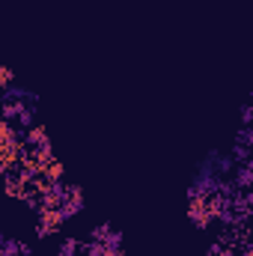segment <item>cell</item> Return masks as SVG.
<instances>
[{
	"label": "cell",
	"instance_id": "1",
	"mask_svg": "<svg viewBox=\"0 0 253 256\" xmlns=\"http://www.w3.org/2000/svg\"><path fill=\"white\" fill-rule=\"evenodd\" d=\"M66 214L60 206H48V208H39V224H36V236L39 238H51L63 230Z\"/></svg>",
	"mask_w": 253,
	"mask_h": 256
},
{
	"label": "cell",
	"instance_id": "2",
	"mask_svg": "<svg viewBox=\"0 0 253 256\" xmlns=\"http://www.w3.org/2000/svg\"><path fill=\"white\" fill-rule=\"evenodd\" d=\"M60 208H63L66 220L74 218L80 208H84V191L78 185H63V200H60Z\"/></svg>",
	"mask_w": 253,
	"mask_h": 256
},
{
	"label": "cell",
	"instance_id": "3",
	"mask_svg": "<svg viewBox=\"0 0 253 256\" xmlns=\"http://www.w3.org/2000/svg\"><path fill=\"white\" fill-rule=\"evenodd\" d=\"M24 143H27V149H51L48 131H45V126H39V122L27 126V134H24Z\"/></svg>",
	"mask_w": 253,
	"mask_h": 256
},
{
	"label": "cell",
	"instance_id": "4",
	"mask_svg": "<svg viewBox=\"0 0 253 256\" xmlns=\"http://www.w3.org/2000/svg\"><path fill=\"white\" fill-rule=\"evenodd\" d=\"M90 242H96V244H102V248H120V244H122V236H120L116 230H110L108 224H102V226L92 230V238H90Z\"/></svg>",
	"mask_w": 253,
	"mask_h": 256
},
{
	"label": "cell",
	"instance_id": "5",
	"mask_svg": "<svg viewBox=\"0 0 253 256\" xmlns=\"http://www.w3.org/2000/svg\"><path fill=\"white\" fill-rule=\"evenodd\" d=\"M63 176H66V170H63V164L57 161V158H51L42 170H39V179L42 182H48V185H57V182H63Z\"/></svg>",
	"mask_w": 253,
	"mask_h": 256
},
{
	"label": "cell",
	"instance_id": "6",
	"mask_svg": "<svg viewBox=\"0 0 253 256\" xmlns=\"http://www.w3.org/2000/svg\"><path fill=\"white\" fill-rule=\"evenodd\" d=\"M250 182H253V167L244 161V167L236 173V185H238L242 191H248V188H250Z\"/></svg>",
	"mask_w": 253,
	"mask_h": 256
},
{
	"label": "cell",
	"instance_id": "7",
	"mask_svg": "<svg viewBox=\"0 0 253 256\" xmlns=\"http://www.w3.org/2000/svg\"><path fill=\"white\" fill-rule=\"evenodd\" d=\"M0 86H3V90H12V86H15V72L6 68V66H0Z\"/></svg>",
	"mask_w": 253,
	"mask_h": 256
},
{
	"label": "cell",
	"instance_id": "8",
	"mask_svg": "<svg viewBox=\"0 0 253 256\" xmlns=\"http://www.w3.org/2000/svg\"><path fill=\"white\" fill-rule=\"evenodd\" d=\"M250 120H253V108L250 104H244V108H242V126L250 128Z\"/></svg>",
	"mask_w": 253,
	"mask_h": 256
},
{
	"label": "cell",
	"instance_id": "9",
	"mask_svg": "<svg viewBox=\"0 0 253 256\" xmlns=\"http://www.w3.org/2000/svg\"><path fill=\"white\" fill-rule=\"evenodd\" d=\"M102 256H128V254L122 250V244H120V248H104V250H102Z\"/></svg>",
	"mask_w": 253,
	"mask_h": 256
},
{
	"label": "cell",
	"instance_id": "10",
	"mask_svg": "<svg viewBox=\"0 0 253 256\" xmlns=\"http://www.w3.org/2000/svg\"><path fill=\"white\" fill-rule=\"evenodd\" d=\"M212 256H238V254H236L232 248H218V250H214Z\"/></svg>",
	"mask_w": 253,
	"mask_h": 256
},
{
	"label": "cell",
	"instance_id": "11",
	"mask_svg": "<svg viewBox=\"0 0 253 256\" xmlns=\"http://www.w3.org/2000/svg\"><path fill=\"white\" fill-rule=\"evenodd\" d=\"M0 256H9V254H6V250H3V248H0Z\"/></svg>",
	"mask_w": 253,
	"mask_h": 256
}]
</instances>
